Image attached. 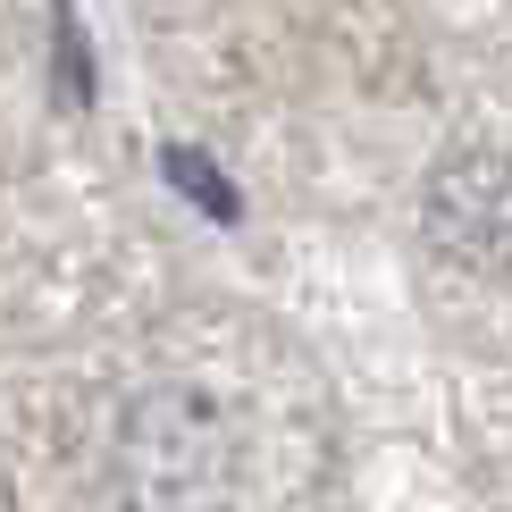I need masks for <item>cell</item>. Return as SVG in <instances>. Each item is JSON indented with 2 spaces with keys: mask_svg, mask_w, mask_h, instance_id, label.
Listing matches in <instances>:
<instances>
[{
  "mask_svg": "<svg viewBox=\"0 0 512 512\" xmlns=\"http://www.w3.org/2000/svg\"><path fill=\"white\" fill-rule=\"evenodd\" d=\"M429 236L462 269H504L512 261V160L504 152H462L429 185Z\"/></svg>",
  "mask_w": 512,
  "mask_h": 512,
  "instance_id": "1",
  "label": "cell"
},
{
  "mask_svg": "<svg viewBox=\"0 0 512 512\" xmlns=\"http://www.w3.org/2000/svg\"><path fill=\"white\" fill-rule=\"evenodd\" d=\"M168 168L185 177V194H194V202H210L219 219H236V194H227V177H219L210 160H194V152H168Z\"/></svg>",
  "mask_w": 512,
  "mask_h": 512,
  "instance_id": "2",
  "label": "cell"
}]
</instances>
